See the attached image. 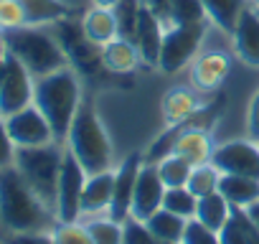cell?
I'll return each instance as SVG.
<instances>
[{
	"mask_svg": "<svg viewBox=\"0 0 259 244\" xmlns=\"http://www.w3.org/2000/svg\"><path fill=\"white\" fill-rule=\"evenodd\" d=\"M56 211L26 183L16 166L0 171V229L6 234L54 231Z\"/></svg>",
	"mask_w": 259,
	"mask_h": 244,
	"instance_id": "obj_1",
	"label": "cell"
},
{
	"mask_svg": "<svg viewBox=\"0 0 259 244\" xmlns=\"http://www.w3.org/2000/svg\"><path fill=\"white\" fill-rule=\"evenodd\" d=\"M33 104L49 119L56 143H66V135H69V128L74 122V114H76V109L81 104L79 74L71 66H64L59 71L38 76L36 79V89H33Z\"/></svg>",
	"mask_w": 259,
	"mask_h": 244,
	"instance_id": "obj_2",
	"label": "cell"
},
{
	"mask_svg": "<svg viewBox=\"0 0 259 244\" xmlns=\"http://www.w3.org/2000/svg\"><path fill=\"white\" fill-rule=\"evenodd\" d=\"M64 145L74 153L87 176L104 173L112 168V140L89 99H81Z\"/></svg>",
	"mask_w": 259,
	"mask_h": 244,
	"instance_id": "obj_3",
	"label": "cell"
},
{
	"mask_svg": "<svg viewBox=\"0 0 259 244\" xmlns=\"http://www.w3.org/2000/svg\"><path fill=\"white\" fill-rule=\"evenodd\" d=\"M3 44L8 54H13L36 79L69 66L66 54L59 46L56 36L44 31L41 26H21L3 31Z\"/></svg>",
	"mask_w": 259,
	"mask_h": 244,
	"instance_id": "obj_4",
	"label": "cell"
},
{
	"mask_svg": "<svg viewBox=\"0 0 259 244\" xmlns=\"http://www.w3.org/2000/svg\"><path fill=\"white\" fill-rule=\"evenodd\" d=\"M61 143H49L38 148H16V168L26 178V183L56 211V188H59V173L64 160Z\"/></svg>",
	"mask_w": 259,
	"mask_h": 244,
	"instance_id": "obj_5",
	"label": "cell"
},
{
	"mask_svg": "<svg viewBox=\"0 0 259 244\" xmlns=\"http://www.w3.org/2000/svg\"><path fill=\"white\" fill-rule=\"evenodd\" d=\"M54 36L59 41V46L66 54L69 66L79 74V76H97L104 64H102V46H97L81 28V23L64 18L59 23H54Z\"/></svg>",
	"mask_w": 259,
	"mask_h": 244,
	"instance_id": "obj_6",
	"label": "cell"
},
{
	"mask_svg": "<svg viewBox=\"0 0 259 244\" xmlns=\"http://www.w3.org/2000/svg\"><path fill=\"white\" fill-rule=\"evenodd\" d=\"M203 38H206V21L186 26H165L158 69L163 74H178L183 66H188L196 59Z\"/></svg>",
	"mask_w": 259,
	"mask_h": 244,
	"instance_id": "obj_7",
	"label": "cell"
},
{
	"mask_svg": "<svg viewBox=\"0 0 259 244\" xmlns=\"http://www.w3.org/2000/svg\"><path fill=\"white\" fill-rule=\"evenodd\" d=\"M87 171L74 158V153L66 148L59 173V188H56V216L61 224H74L81 216V196L87 186Z\"/></svg>",
	"mask_w": 259,
	"mask_h": 244,
	"instance_id": "obj_8",
	"label": "cell"
},
{
	"mask_svg": "<svg viewBox=\"0 0 259 244\" xmlns=\"http://www.w3.org/2000/svg\"><path fill=\"white\" fill-rule=\"evenodd\" d=\"M36 76L6 49L3 79H0V117H8L28 104H33Z\"/></svg>",
	"mask_w": 259,
	"mask_h": 244,
	"instance_id": "obj_9",
	"label": "cell"
},
{
	"mask_svg": "<svg viewBox=\"0 0 259 244\" xmlns=\"http://www.w3.org/2000/svg\"><path fill=\"white\" fill-rule=\"evenodd\" d=\"M6 128H8V135L16 143V148H38V145L56 143L49 119L44 117V112L36 104H28V107L8 114Z\"/></svg>",
	"mask_w": 259,
	"mask_h": 244,
	"instance_id": "obj_10",
	"label": "cell"
},
{
	"mask_svg": "<svg viewBox=\"0 0 259 244\" xmlns=\"http://www.w3.org/2000/svg\"><path fill=\"white\" fill-rule=\"evenodd\" d=\"M211 163L226 176L259 178V145L256 140H231L213 148Z\"/></svg>",
	"mask_w": 259,
	"mask_h": 244,
	"instance_id": "obj_11",
	"label": "cell"
},
{
	"mask_svg": "<svg viewBox=\"0 0 259 244\" xmlns=\"http://www.w3.org/2000/svg\"><path fill=\"white\" fill-rule=\"evenodd\" d=\"M165 183L160 178L158 163H143L138 181H135V193H133V209L130 216L138 221H148L158 209H163V196H165Z\"/></svg>",
	"mask_w": 259,
	"mask_h": 244,
	"instance_id": "obj_12",
	"label": "cell"
},
{
	"mask_svg": "<svg viewBox=\"0 0 259 244\" xmlns=\"http://www.w3.org/2000/svg\"><path fill=\"white\" fill-rule=\"evenodd\" d=\"M145 158L140 153H130L119 168L114 171V196H112V204L107 209V216L124 224L130 219V209H133V193H135V181H138V173L143 168Z\"/></svg>",
	"mask_w": 259,
	"mask_h": 244,
	"instance_id": "obj_13",
	"label": "cell"
},
{
	"mask_svg": "<svg viewBox=\"0 0 259 244\" xmlns=\"http://www.w3.org/2000/svg\"><path fill=\"white\" fill-rule=\"evenodd\" d=\"M163 33H165V23L140 3V16H138V31H135V46L140 51V59L148 66H158L160 64V49H163Z\"/></svg>",
	"mask_w": 259,
	"mask_h": 244,
	"instance_id": "obj_14",
	"label": "cell"
},
{
	"mask_svg": "<svg viewBox=\"0 0 259 244\" xmlns=\"http://www.w3.org/2000/svg\"><path fill=\"white\" fill-rule=\"evenodd\" d=\"M231 71V59L221 51H206L191 64V84L196 92H216Z\"/></svg>",
	"mask_w": 259,
	"mask_h": 244,
	"instance_id": "obj_15",
	"label": "cell"
},
{
	"mask_svg": "<svg viewBox=\"0 0 259 244\" xmlns=\"http://www.w3.org/2000/svg\"><path fill=\"white\" fill-rule=\"evenodd\" d=\"M231 38H234L236 56L249 66H259V13L256 8L246 6L241 11Z\"/></svg>",
	"mask_w": 259,
	"mask_h": 244,
	"instance_id": "obj_16",
	"label": "cell"
},
{
	"mask_svg": "<svg viewBox=\"0 0 259 244\" xmlns=\"http://www.w3.org/2000/svg\"><path fill=\"white\" fill-rule=\"evenodd\" d=\"M176 155H183L191 166H201L208 163L213 155V143H211V133L208 130H198V128H188V122H183V130L176 140L173 148Z\"/></svg>",
	"mask_w": 259,
	"mask_h": 244,
	"instance_id": "obj_17",
	"label": "cell"
},
{
	"mask_svg": "<svg viewBox=\"0 0 259 244\" xmlns=\"http://www.w3.org/2000/svg\"><path fill=\"white\" fill-rule=\"evenodd\" d=\"M114 196V173L104 171V173H94L87 178L84 186V196H81V216H94L109 209Z\"/></svg>",
	"mask_w": 259,
	"mask_h": 244,
	"instance_id": "obj_18",
	"label": "cell"
},
{
	"mask_svg": "<svg viewBox=\"0 0 259 244\" xmlns=\"http://www.w3.org/2000/svg\"><path fill=\"white\" fill-rule=\"evenodd\" d=\"M140 51L133 41H127L122 36L112 38L109 44L102 46V64L107 71L112 74H130L138 64H140Z\"/></svg>",
	"mask_w": 259,
	"mask_h": 244,
	"instance_id": "obj_19",
	"label": "cell"
},
{
	"mask_svg": "<svg viewBox=\"0 0 259 244\" xmlns=\"http://www.w3.org/2000/svg\"><path fill=\"white\" fill-rule=\"evenodd\" d=\"M18 3L23 8L26 26H54L74 13L64 0H18Z\"/></svg>",
	"mask_w": 259,
	"mask_h": 244,
	"instance_id": "obj_20",
	"label": "cell"
},
{
	"mask_svg": "<svg viewBox=\"0 0 259 244\" xmlns=\"http://www.w3.org/2000/svg\"><path fill=\"white\" fill-rule=\"evenodd\" d=\"M201 107H203V102L191 89L176 87L163 97V119L168 122V125H181V122L191 119Z\"/></svg>",
	"mask_w": 259,
	"mask_h": 244,
	"instance_id": "obj_21",
	"label": "cell"
},
{
	"mask_svg": "<svg viewBox=\"0 0 259 244\" xmlns=\"http://www.w3.org/2000/svg\"><path fill=\"white\" fill-rule=\"evenodd\" d=\"M219 191L234 209H249L251 204L259 201V178L249 176H226L221 173Z\"/></svg>",
	"mask_w": 259,
	"mask_h": 244,
	"instance_id": "obj_22",
	"label": "cell"
},
{
	"mask_svg": "<svg viewBox=\"0 0 259 244\" xmlns=\"http://www.w3.org/2000/svg\"><path fill=\"white\" fill-rule=\"evenodd\" d=\"M81 28H84V33H87L97 46H104V44H109L112 38L119 36V31H117V18H114V11H112V8H99V6H94L92 11L84 13Z\"/></svg>",
	"mask_w": 259,
	"mask_h": 244,
	"instance_id": "obj_23",
	"label": "cell"
},
{
	"mask_svg": "<svg viewBox=\"0 0 259 244\" xmlns=\"http://www.w3.org/2000/svg\"><path fill=\"white\" fill-rule=\"evenodd\" d=\"M231 214H234V206L224 198L221 191H216V193H208V196H201L198 198V206H196V216L193 219H198L201 224L221 231L224 224L231 219Z\"/></svg>",
	"mask_w": 259,
	"mask_h": 244,
	"instance_id": "obj_24",
	"label": "cell"
},
{
	"mask_svg": "<svg viewBox=\"0 0 259 244\" xmlns=\"http://www.w3.org/2000/svg\"><path fill=\"white\" fill-rule=\"evenodd\" d=\"M201 3H203L206 18L229 36L234 33L241 11L246 8V0H201Z\"/></svg>",
	"mask_w": 259,
	"mask_h": 244,
	"instance_id": "obj_25",
	"label": "cell"
},
{
	"mask_svg": "<svg viewBox=\"0 0 259 244\" xmlns=\"http://www.w3.org/2000/svg\"><path fill=\"white\" fill-rule=\"evenodd\" d=\"M145 224H148V229H150L155 236H160V239H165V241H173V244H181L188 219H183V216H178V214H173V211H168V209H158Z\"/></svg>",
	"mask_w": 259,
	"mask_h": 244,
	"instance_id": "obj_26",
	"label": "cell"
},
{
	"mask_svg": "<svg viewBox=\"0 0 259 244\" xmlns=\"http://www.w3.org/2000/svg\"><path fill=\"white\" fill-rule=\"evenodd\" d=\"M219 183H221V171L208 160V163H201V166H193L191 176H188V188L193 196H208V193H216L219 191Z\"/></svg>",
	"mask_w": 259,
	"mask_h": 244,
	"instance_id": "obj_27",
	"label": "cell"
},
{
	"mask_svg": "<svg viewBox=\"0 0 259 244\" xmlns=\"http://www.w3.org/2000/svg\"><path fill=\"white\" fill-rule=\"evenodd\" d=\"M203 21L208 18L201 0H170L165 26H186V23H203Z\"/></svg>",
	"mask_w": 259,
	"mask_h": 244,
	"instance_id": "obj_28",
	"label": "cell"
},
{
	"mask_svg": "<svg viewBox=\"0 0 259 244\" xmlns=\"http://www.w3.org/2000/svg\"><path fill=\"white\" fill-rule=\"evenodd\" d=\"M196 206H198V196L191 193L188 186H176V188H165L163 196V209L183 216V219H193L196 216Z\"/></svg>",
	"mask_w": 259,
	"mask_h": 244,
	"instance_id": "obj_29",
	"label": "cell"
},
{
	"mask_svg": "<svg viewBox=\"0 0 259 244\" xmlns=\"http://www.w3.org/2000/svg\"><path fill=\"white\" fill-rule=\"evenodd\" d=\"M158 168H160V178H163V183H165L168 188L186 186V183H188V176H191V171H193V166H191L183 155H176V153L165 155V158L158 163Z\"/></svg>",
	"mask_w": 259,
	"mask_h": 244,
	"instance_id": "obj_30",
	"label": "cell"
},
{
	"mask_svg": "<svg viewBox=\"0 0 259 244\" xmlns=\"http://www.w3.org/2000/svg\"><path fill=\"white\" fill-rule=\"evenodd\" d=\"M112 11H114V18H117L119 36L127 38V41H135L138 16H140V0H119Z\"/></svg>",
	"mask_w": 259,
	"mask_h": 244,
	"instance_id": "obj_31",
	"label": "cell"
},
{
	"mask_svg": "<svg viewBox=\"0 0 259 244\" xmlns=\"http://www.w3.org/2000/svg\"><path fill=\"white\" fill-rule=\"evenodd\" d=\"M84 226H87L89 236L94 239V244H122L124 226L109 216L107 219H89Z\"/></svg>",
	"mask_w": 259,
	"mask_h": 244,
	"instance_id": "obj_32",
	"label": "cell"
},
{
	"mask_svg": "<svg viewBox=\"0 0 259 244\" xmlns=\"http://www.w3.org/2000/svg\"><path fill=\"white\" fill-rule=\"evenodd\" d=\"M124 236H122V244H173V241H165L160 236H155L145 221H138L130 216L124 224Z\"/></svg>",
	"mask_w": 259,
	"mask_h": 244,
	"instance_id": "obj_33",
	"label": "cell"
},
{
	"mask_svg": "<svg viewBox=\"0 0 259 244\" xmlns=\"http://www.w3.org/2000/svg\"><path fill=\"white\" fill-rule=\"evenodd\" d=\"M181 244H221V236L216 229L201 224L198 219H188Z\"/></svg>",
	"mask_w": 259,
	"mask_h": 244,
	"instance_id": "obj_34",
	"label": "cell"
},
{
	"mask_svg": "<svg viewBox=\"0 0 259 244\" xmlns=\"http://www.w3.org/2000/svg\"><path fill=\"white\" fill-rule=\"evenodd\" d=\"M54 234V241L56 244H94V239L89 236L87 226L84 224H56V229L51 231Z\"/></svg>",
	"mask_w": 259,
	"mask_h": 244,
	"instance_id": "obj_35",
	"label": "cell"
},
{
	"mask_svg": "<svg viewBox=\"0 0 259 244\" xmlns=\"http://www.w3.org/2000/svg\"><path fill=\"white\" fill-rule=\"evenodd\" d=\"M21 26H26L21 3L18 0H0V28L11 31V28H21Z\"/></svg>",
	"mask_w": 259,
	"mask_h": 244,
	"instance_id": "obj_36",
	"label": "cell"
},
{
	"mask_svg": "<svg viewBox=\"0 0 259 244\" xmlns=\"http://www.w3.org/2000/svg\"><path fill=\"white\" fill-rule=\"evenodd\" d=\"M219 236H221V244H249L246 231H244V226H241V219H239L236 209H234L231 219L224 224V229L219 231Z\"/></svg>",
	"mask_w": 259,
	"mask_h": 244,
	"instance_id": "obj_37",
	"label": "cell"
},
{
	"mask_svg": "<svg viewBox=\"0 0 259 244\" xmlns=\"http://www.w3.org/2000/svg\"><path fill=\"white\" fill-rule=\"evenodd\" d=\"M13 163H16V143H13L11 135H8L6 117H0V171L11 168Z\"/></svg>",
	"mask_w": 259,
	"mask_h": 244,
	"instance_id": "obj_38",
	"label": "cell"
},
{
	"mask_svg": "<svg viewBox=\"0 0 259 244\" xmlns=\"http://www.w3.org/2000/svg\"><path fill=\"white\" fill-rule=\"evenodd\" d=\"M6 244H56L51 231H23V234H8Z\"/></svg>",
	"mask_w": 259,
	"mask_h": 244,
	"instance_id": "obj_39",
	"label": "cell"
},
{
	"mask_svg": "<svg viewBox=\"0 0 259 244\" xmlns=\"http://www.w3.org/2000/svg\"><path fill=\"white\" fill-rule=\"evenodd\" d=\"M246 128H249V135L251 140L259 138V92L251 97L249 102V114H246Z\"/></svg>",
	"mask_w": 259,
	"mask_h": 244,
	"instance_id": "obj_40",
	"label": "cell"
},
{
	"mask_svg": "<svg viewBox=\"0 0 259 244\" xmlns=\"http://www.w3.org/2000/svg\"><path fill=\"white\" fill-rule=\"evenodd\" d=\"M145 8H150L163 23H168V11H170V0H140Z\"/></svg>",
	"mask_w": 259,
	"mask_h": 244,
	"instance_id": "obj_41",
	"label": "cell"
},
{
	"mask_svg": "<svg viewBox=\"0 0 259 244\" xmlns=\"http://www.w3.org/2000/svg\"><path fill=\"white\" fill-rule=\"evenodd\" d=\"M244 211L249 214V219H251V221L256 224V229H259V201H256V204H251V206H249V209H244Z\"/></svg>",
	"mask_w": 259,
	"mask_h": 244,
	"instance_id": "obj_42",
	"label": "cell"
},
{
	"mask_svg": "<svg viewBox=\"0 0 259 244\" xmlns=\"http://www.w3.org/2000/svg\"><path fill=\"white\" fill-rule=\"evenodd\" d=\"M92 3H94V6H99V8H114V6L119 3V0H92Z\"/></svg>",
	"mask_w": 259,
	"mask_h": 244,
	"instance_id": "obj_43",
	"label": "cell"
},
{
	"mask_svg": "<svg viewBox=\"0 0 259 244\" xmlns=\"http://www.w3.org/2000/svg\"><path fill=\"white\" fill-rule=\"evenodd\" d=\"M3 61H6V44L0 38V79H3Z\"/></svg>",
	"mask_w": 259,
	"mask_h": 244,
	"instance_id": "obj_44",
	"label": "cell"
},
{
	"mask_svg": "<svg viewBox=\"0 0 259 244\" xmlns=\"http://www.w3.org/2000/svg\"><path fill=\"white\" fill-rule=\"evenodd\" d=\"M254 6H256V8H259V0H254Z\"/></svg>",
	"mask_w": 259,
	"mask_h": 244,
	"instance_id": "obj_45",
	"label": "cell"
},
{
	"mask_svg": "<svg viewBox=\"0 0 259 244\" xmlns=\"http://www.w3.org/2000/svg\"><path fill=\"white\" fill-rule=\"evenodd\" d=\"M0 38H3V28H0Z\"/></svg>",
	"mask_w": 259,
	"mask_h": 244,
	"instance_id": "obj_46",
	"label": "cell"
},
{
	"mask_svg": "<svg viewBox=\"0 0 259 244\" xmlns=\"http://www.w3.org/2000/svg\"><path fill=\"white\" fill-rule=\"evenodd\" d=\"M256 145H259V138H256Z\"/></svg>",
	"mask_w": 259,
	"mask_h": 244,
	"instance_id": "obj_47",
	"label": "cell"
},
{
	"mask_svg": "<svg viewBox=\"0 0 259 244\" xmlns=\"http://www.w3.org/2000/svg\"><path fill=\"white\" fill-rule=\"evenodd\" d=\"M256 13H259V8H256Z\"/></svg>",
	"mask_w": 259,
	"mask_h": 244,
	"instance_id": "obj_48",
	"label": "cell"
}]
</instances>
